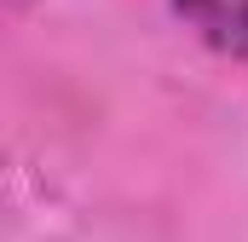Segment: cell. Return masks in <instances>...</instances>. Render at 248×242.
Here are the masks:
<instances>
[{
  "label": "cell",
  "mask_w": 248,
  "mask_h": 242,
  "mask_svg": "<svg viewBox=\"0 0 248 242\" xmlns=\"http://www.w3.org/2000/svg\"><path fill=\"white\" fill-rule=\"evenodd\" d=\"M168 6L202 46H214L231 63H248V0H168Z\"/></svg>",
  "instance_id": "1"
}]
</instances>
